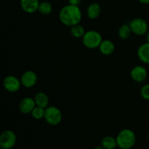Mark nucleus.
<instances>
[{
  "label": "nucleus",
  "instance_id": "1",
  "mask_svg": "<svg viewBox=\"0 0 149 149\" xmlns=\"http://www.w3.org/2000/svg\"><path fill=\"white\" fill-rule=\"evenodd\" d=\"M81 17L82 13L79 7L70 4L62 7L59 13V19L61 23L70 27L79 24Z\"/></svg>",
  "mask_w": 149,
  "mask_h": 149
},
{
  "label": "nucleus",
  "instance_id": "2",
  "mask_svg": "<svg viewBox=\"0 0 149 149\" xmlns=\"http://www.w3.org/2000/svg\"><path fill=\"white\" fill-rule=\"evenodd\" d=\"M116 140L117 146L121 149H130L136 142V135L131 130L124 129L119 132Z\"/></svg>",
  "mask_w": 149,
  "mask_h": 149
},
{
  "label": "nucleus",
  "instance_id": "3",
  "mask_svg": "<svg viewBox=\"0 0 149 149\" xmlns=\"http://www.w3.org/2000/svg\"><path fill=\"white\" fill-rule=\"evenodd\" d=\"M103 41L101 34L97 31L90 30L85 32L82 37V43L84 46L89 49L99 48Z\"/></svg>",
  "mask_w": 149,
  "mask_h": 149
},
{
  "label": "nucleus",
  "instance_id": "4",
  "mask_svg": "<svg viewBox=\"0 0 149 149\" xmlns=\"http://www.w3.org/2000/svg\"><path fill=\"white\" fill-rule=\"evenodd\" d=\"M62 113L56 106H48L45 109L44 119L49 125L55 126L59 125L62 121Z\"/></svg>",
  "mask_w": 149,
  "mask_h": 149
},
{
  "label": "nucleus",
  "instance_id": "5",
  "mask_svg": "<svg viewBox=\"0 0 149 149\" xmlns=\"http://www.w3.org/2000/svg\"><path fill=\"white\" fill-rule=\"evenodd\" d=\"M131 31L137 36H143L148 31V25L145 20L141 17L134 18L129 23Z\"/></svg>",
  "mask_w": 149,
  "mask_h": 149
},
{
  "label": "nucleus",
  "instance_id": "6",
  "mask_svg": "<svg viewBox=\"0 0 149 149\" xmlns=\"http://www.w3.org/2000/svg\"><path fill=\"white\" fill-rule=\"evenodd\" d=\"M17 137L13 131L7 130L0 134V147L4 149H11L15 146Z\"/></svg>",
  "mask_w": 149,
  "mask_h": 149
},
{
  "label": "nucleus",
  "instance_id": "7",
  "mask_svg": "<svg viewBox=\"0 0 149 149\" xmlns=\"http://www.w3.org/2000/svg\"><path fill=\"white\" fill-rule=\"evenodd\" d=\"M21 81L17 77L10 75L6 77L3 80V86L7 92L16 93L21 87Z\"/></svg>",
  "mask_w": 149,
  "mask_h": 149
},
{
  "label": "nucleus",
  "instance_id": "8",
  "mask_svg": "<svg viewBox=\"0 0 149 149\" xmlns=\"http://www.w3.org/2000/svg\"><path fill=\"white\" fill-rule=\"evenodd\" d=\"M38 77L36 73L33 71H26L22 74L20 81L21 84L26 88H31L36 85Z\"/></svg>",
  "mask_w": 149,
  "mask_h": 149
},
{
  "label": "nucleus",
  "instance_id": "9",
  "mask_svg": "<svg viewBox=\"0 0 149 149\" xmlns=\"http://www.w3.org/2000/svg\"><path fill=\"white\" fill-rule=\"evenodd\" d=\"M130 76L131 78L136 82H143L148 77V71L145 67L142 65H136L131 70Z\"/></svg>",
  "mask_w": 149,
  "mask_h": 149
},
{
  "label": "nucleus",
  "instance_id": "10",
  "mask_svg": "<svg viewBox=\"0 0 149 149\" xmlns=\"http://www.w3.org/2000/svg\"><path fill=\"white\" fill-rule=\"evenodd\" d=\"M35 107H36V103L34 98L31 97H24L19 103V110L24 114L31 113Z\"/></svg>",
  "mask_w": 149,
  "mask_h": 149
},
{
  "label": "nucleus",
  "instance_id": "11",
  "mask_svg": "<svg viewBox=\"0 0 149 149\" xmlns=\"http://www.w3.org/2000/svg\"><path fill=\"white\" fill-rule=\"evenodd\" d=\"M39 3V0H20V7L25 13L32 14L38 11Z\"/></svg>",
  "mask_w": 149,
  "mask_h": 149
},
{
  "label": "nucleus",
  "instance_id": "12",
  "mask_svg": "<svg viewBox=\"0 0 149 149\" xmlns=\"http://www.w3.org/2000/svg\"><path fill=\"white\" fill-rule=\"evenodd\" d=\"M138 57L140 61L145 64H149V43L142 44L138 49Z\"/></svg>",
  "mask_w": 149,
  "mask_h": 149
},
{
  "label": "nucleus",
  "instance_id": "13",
  "mask_svg": "<svg viewBox=\"0 0 149 149\" xmlns=\"http://www.w3.org/2000/svg\"><path fill=\"white\" fill-rule=\"evenodd\" d=\"M100 52L104 55H110L114 52L115 45L112 41L109 39H104L102 41L99 47Z\"/></svg>",
  "mask_w": 149,
  "mask_h": 149
},
{
  "label": "nucleus",
  "instance_id": "14",
  "mask_svg": "<svg viewBox=\"0 0 149 149\" xmlns=\"http://www.w3.org/2000/svg\"><path fill=\"white\" fill-rule=\"evenodd\" d=\"M100 13H101V7L98 3H91L87 7V17L90 19L94 20V19L97 18L100 16Z\"/></svg>",
  "mask_w": 149,
  "mask_h": 149
},
{
  "label": "nucleus",
  "instance_id": "15",
  "mask_svg": "<svg viewBox=\"0 0 149 149\" xmlns=\"http://www.w3.org/2000/svg\"><path fill=\"white\" fill-rule=\"evenodd\" d=\"M36 106L39 107H42L43 109H46L49 105V97L43 92H39L36 94L34 97Z\"/></svg>",
  "mask_w": 149,
  "mask_h": 149
},
{
  "label": "nucleus",
  "instance_id": "16",
  "mask_svg": "<svg viewBox=\"0 0 149 149\" xmlns=\"http://www.w3.org/2000/svg\"><path fill=\"white\" fill-rule=\"evenodd\" d=\"M101 146L104 149H114L117 146L116 138L112 136H106L102 139Z\"/></svg>",
  "mask_w": 149,
  "mask_h": 149
},
{
  "label": "nucleus",
  "instance_id": "17",
  "mask_svg": "<svg viewBox=\"0 0 149 149\" xmlns=\"http://www.w3.org/2000/svg\"><path fill=\"white\" fill-rule=\"evenodd\" d=\"M132 33V32L131 31L130 26L129 24L122 25L119 28V31H118V35H119V38L123 39V40L127 39L130 36Z\"/></svg>",
  "mask_w": 149,
  "mask_h": 149
},
{
  "label": "nucleus",
  "instance_id": "18",
  "mask_svg": "<svg viewBox=\"0 0 149 149\" xmlns=\"http://www.w3.org/2000/svg\"><path fill=\"white\" fill-rule=\"evenodd\" d=\"M52 5L50 2L47 1H44L39 3V8H38V12L42 15H49L52 13Z\"/></svg>",
  "mask_w": 149,
  "mask_h": 149
},
{
  "label": "nucleus",
  "instance_id": "19",
  "mask_svg": "<svg viewBox=\"0 0 149 149\" xmlns=\"http://www.w3.org/2000/svg\"><path fill=\"white\" fill-rule=\"evenodd\" d=\"M70 31H71V35L75 38H82L86 32L84 27L79 23L71 26Z\"/></svg>",
  "mask_w": 149,
  "mask_h": 149
},
{
  "label": "nucleus",
  "instance_id": "20",
  "mask_svg": "<svg viewBox=\"0 0 149 149\" xmlns=\"http://www.w3.org/2000/svg\"><path fill=\"white\" fill-rule=\"evenodd\" d=\"M45 109H43L42 107H39L36 106L31 111V114L33 118L36 119H42L45 117Z\"/></svg>",
  "mask_w": 149,
  "mask_h": 149
},
{
  "label": "nucleus",
  "instance_id": "21",
  "mask_svg": "<svg viewBox=\"0 0 149 149\" xmlns=\"http://www.w3.org/2000/svg\"><path fill=\"white\" fill-rule=\"evenodd\" d=\"M141 95L144 100H149V84H145L141 87Z\"/></svg>",
  "mask_w": 149,
  "mask_h": 149
},
{
  "label": "nucleus",
  "instance_id": "22",
  "mask_svg": "<svg viewBox=\"0 0 149 149\" xmlns=\"http://www.w3.org/2000/svg\"><path fill=\"white\" fill-rule=\"evenodd\" d=\"M80 2H81V0H68V4H72V5L79 6Z\"/></svg>",
  "mask_w": 149,
  "mask_h": 149
},
{
  "label": "nucleus",
  "instance_id": "23",
  "mask_svg": "<svg viewBox=\"0 0 149 149\" xmlns=\"http://www.w3.org/2000/svg\"><path fill=\"white\" fill-rule=\"evenodd\" d=\"M138 1H139L141 3H142V4H149V0H138Z\"/></svg>",
  "mask_w": 149,
  "mask_h": 149
},
{
  "label": "nucleus",
  "instance_id": "24",
  "mask_svg": "<svg viewBox=\"0 0 149 149\" xmlns=\"http://www.w3.org/2000/svg\"><path fill=\"white\" fill-rule=\"evenodd\" d=\"M146 41H147V42H148L149 43V29H148V32H147L146 33Z\"/></svg>",
  "mask_w": 149,
  "mask_h": 149
},
{
  "label": "nucleus",
  "instance_id": "25",
  "mask_svg": "<svg viewBox=\"0 0 149 149\" xmlns=\"http://www.w3.org/2000/svg\"><path fill=\"white\" fill-rule=\"evenodd\" d=\"M94 149H104V148H103L102 146H97L96 147V148H95Z\"/></svg>",
  "mask_w": 149,
  "mask_h": 149
},
{
  "label": "nucleus",
  "instance_id": "26",
  "mask_svg": "<svg viewBox=\"0 0 149 149\" xmlns=\"http://www.w3.org/2000/svg\"><path fill=\"white\" fill-rule=\"evenodd\" d=\"M148 122H149V115H148Z\"/></svg>",
  "mask_w": 149,
  "mask_h": 149
},
{
  "label": "nucleus",
  "instance_id": "27",
  "mask_svg": "<svg viewBox=\"0 0 149 149\" xmlns=\"http://www.w3.org/2000/svg\"><path fill=\"white\" fill-rule=\"evenodd\" d=\"M0 149H4V148H1V147H0Z\"/></svg>",
  "mask_w": 149,
  "mask_h": 149
},
{
  "label": "nucleus",
  "instance_id": "28",
  "mask_svg": "<svg viewBox=\"0 0 149 149\" xmlns=\"http://www.w3.org/2000/svg\"><path fill=\"white\" fill-rule=\"evenodd\" d=\"M148 139H149V132H148Z\"/></svg>",
  "mask_w": 149,
  "mask_h": 149
}]
</instances>
